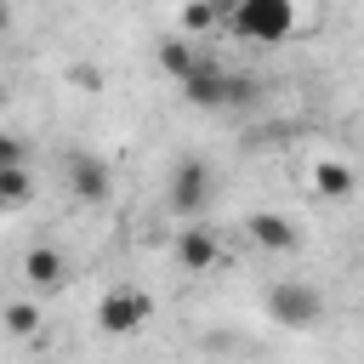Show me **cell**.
Returning <instances> with one entry per match:
<instances>
[{
  "mask_svg": "<svg viewBox=\"0 0 364 364\" xmlns=\"http://www.w3.org/2000/svg\"><path fill=\"white\" fill-rule=\"evenodd\" d=\"M176 85H182V97L193 108H239V102H256V80L250 74H228L216 63H193Z\"/></svg>",
  "mask_w": 364,
  "mask_h": 364,
  "instance_id": "obj_2",
  "label": "cell"
},
{
  "mask_svg": "<svg viewBox=\"0 0 364 364\" xmlns=\"http://www.w3.org/2000/svg\"><path fill=\"white\" fill-rule=\"evenodd\" d=\"M34 199V176H28V165L17 159V165H0V210H17V205H28Z\"/></svg>",
  "mask_w": 364,
  "mask_h": 364,
  "instance_id": "obj_10",
  "label": "cell"
},
{
  "mask_svg": "<svg viewBox=\"0 0 364 364\" xmlns=\"http://www.w3.org/2000/svg\"><path fill=\"white\" fill-rule=\"evenodd\" d=\"M193 63H199V57H193L188 34H171V40H159V68H165L171 80H182V74H188Z\"/></svg>",
  "mask_w": 364,
  "mask_h": 364,
  "instance_id": "obj_12",
  "label": "cell"
},
{
  "mask_svg": "<svg viewBox=\"0 0 364 364\" xmlns=\"http://www.w3.org/2000/svg\"><path fill=\"white\" fill-rule=\"evenodd\" d=\"M68 193H74V199H85V205H102V199L114 193L108 165H102L97 154H68Z\"/></svg>",
  "mask_w": 364,
  "mask_h": 364,
  "instance_id": "obj_6",
  "label": "cell"
},
{
  "mask_svg": "<svg viewBox=\"0 0 364 364\" xmlns=\"http://www.w3.org/2000/svg\"><path fill=\"white\" fill-rule=\"evenodd\" d=\"M205 28H216V6L210 0H188L182 6V34H205Z\"/></svg>",
  "mask_w": 364,
  "mask_h": 364,
  "instance_id": "obj_14",
  "label": "cell"
},
{
  "mask_svg": "<svg viewBox=\"0 0 364 364\" xmlns=\"http://www.w3.org/2000/svg\"><path fill=\"white\" fill-rule=\"evenodd\" d=\"M313 182H318L324 199H347L358 176H353V165H341V159H318V165H313Z\"/></svg>",
  "mask_w": 364,
  "mask_h": 364,
  "instance_id": "obj_11",
  "label": "cell"
},
{
  "mask_svg": "<svg viewBox=\"0 0 364 364\" xmlns=\"http://www.w3.org/2000/svg\"><path fill=\"white\" fill-rule=\"evenodd\" d=\"M0 318H6L11 336H34V330H40V307H34V301H11Z\"/></svg>",
  "mask_w": 364,
  "mask_h": 364,
  "instance_id": "obj_13",
  "label": "cell"
},
{
  "mask_svg": "<svg viewBox=\"0 0 364 364\" xmlns=\"http://www.w3.org/2000/svg\"><path fill=\"white\" fill-rule=\"evenodd\" d=\"M245 228H250V239H256L262 250H296V239H301V233H296V222H290V216H279V210H256Z\"/></svg>",
  "mask_w": 364,
  "mask_h": 364,
  "instance_id": "obj_9",
  "label": "cell"
},
{
  "mask_svg": "<svg viewBox=\"0 0 364 364\" xmlns=\"http://www.w3.org/2000/svg\"><path fill=\"white\" fill-rule=\"evenodd\" d=\"M23 279H28L34 290H57V284L68 279V262H63V250H57V245H34V250L23 256Z\"/></svg>",
  "mask_w": 364,
  "mask_h": 364,
  "instance_id": "obj_8",
  "label": "cell"
},
{
  "mask_svg": "<svg viewBox=\"0 0 364 364\" xmlns=\"http://www.w3.org/2000/svg\"><path fill=\"white\" fill-rule=\"evenodd\" d=\"M205 199H210V171L199 165V159H182L176 171H171V188H165V205L182 216V222H193L199 210H205Z\"/></svg>",
  "mask_w": 364,
  "mask_h": 364,
  "instance_id": "obj_5",
  "label": "cell"
},
{
  "mask_svg": "<svg viewBox=\"0 0 364 364\" xmlns=\"http://www.w3.org/2000/svg\"><path fill=\"white\" fill-rule=\"evenodd\" d=\"M148 313H154V296L136 290V284H119V290H108V296L97 301V324H102L108 336H131V330H142Z\"/></svg>",
  "mask_w": 364,
  "mask_h": 364,
  "instance_id": "obj_4",
  "label": "cell"
},
{
  "mask_svg": "<svg viewBox=\"0 0 364 364\" xmlns=\"http://www.w3.org/2000/svg\"><path fill=\"white\" fill-rule=\"evenodd\" d=\"M17 159H23V136L0 131V165H17Z\"/></svg>",
  "mask_w": 364,
  "mask_h": 364,
  "instance_id": "obj_15",
  "label": "cell"
},
{
  "mask_svg": "<svg viewBox=\"0 0 364 364\" xmlns=\"http://www.w3.org/2000/svg\"><path fill=\"white\" fill-rule=\"evenodd\" d=\"M6 28H11V11H6V0H0V34H6Z\"/></svg>",
  "mask_w": 364,
  "mask_h": 364,
  "instance_id": "obj_16",
  "label": "cell"
},
{
  "mask_svg": "<svg viewBox=\"0 0 364 364\" xmlns=\"http://www.w3.org/2000/svg\"><path fill=\"white\" fill-rule=\"evenodd\" d=\"M222 28L250 46H284L296 34V0H233Z\"/></svg>",
  "mask_w": 364,
  "mask_h": 364,
  "instance_id": "obj_1",
  "label": "cell"
},
{
  "mask_svg": "<svg viewBox=\"0 0 364 364\" xmlns=\"http://www.w3.org/2000/svg\"><path fill=\"white\" fill-rule=\"evenodd\" d=\"M176 262H182V273H210V267L222 262L216 233H210V228H182V233H176Z\"/></svg>",
  "mask_w": 364,
  "mask_h": 364,
  "instance_id": "obj_7",
  "label": "cell"
},
{
  "mask_svg": "<svg viewBox=\"0 0 364 364\" xmlns=\"http://www.w3.org/2000/svg\"><path fill=\"white\" fill-rule=\"evenodd\" d=\"M267 313H273L284 330H313V324L324 318V296H318L313 284H301V279H279V284L267 290Z\"/></svg>",
  "mask_w": 364,
  "mask_h": 364,
  "instance_id": "obj_3",
  "label": "cell"
}]
</instances>
